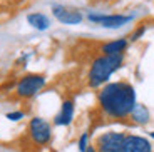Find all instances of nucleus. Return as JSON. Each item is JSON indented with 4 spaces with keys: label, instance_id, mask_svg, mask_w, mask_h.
<instances>
[{
    "label": "nucleus",
    "instance_id": "nucleus-1",
    "mask_svg": "<svg viewBox=\"0 0 154 152\" xmlns=\"http://www.w3.org/2000/svg\"><path fill=\"white\" fill-rule=\"evenodd\" d=\"M99 107L111 119H127L136 107L134 87L127 82H112L100 89Z\"/></svg>",
    "mask_w": 154,
    "mask_h": 152
},
{
    "label": "nucleus",
    "instance_id": "nucleus-2",
    "mask_svg": "<svg viewBox=\"0 0 154 152\" xmlns=\"http://www.w3.org/2000/svg\"><path fill=\"white\" fill-rule=\"evenodd\" d=\"M122 60H124V53L102 55V57L96 59L91 65V70H89V77H87L89 85L91 87H99V85L106 84L109 77L122 65Z\"/></svg>",
    "mask_w": 154,
    "mask_h": 152
},
{
    "label": "nucleus",
    "instance_id": "nucleus-3",
    "mask_svg": "<svg viewBox=\"0 0 154 152\" xmlns=\"http://www.w3.org/2000/svg\"><path fill=\"white\" fill-rule=\"evenodd\" d=\"M45 85V77L40 74H29L23 75L15 85V94L20 99H30Z\"/></svg>",
    "mask_w": 154,
    "mask_h": 152
},
{
    "label": "nucleus",
    "instance_id": "nucleus-4",
    "mask_svg": "<svg viewBox=\"0 0 154 152\" xmlns=\"http://www.w3.org/2000/svg\"><path fill=\"white\" fill-rule=\"evenodd\" d=\"M29 134L37 145H45L50 142L52 129H50L49 122L44 120L42 117H32L29 122Z\"/></svg>",
    "mask_w": 154,
    "mask_h": 152
},
{
    "label": "nucleus",
    "instance_id": "nucleus-5",
    "mask_svg": "<svg viewBox=\"0 0 154 152\" xmlns=\"http://www.w3.org/2000/svg\"><path fill=\"white\" fill-rule=\"evenodd\" d=\"M126 134L124 132H104L96 141L97 152H122V142Z\"/></svg>",
    "mask_w": 154,
    "mask_h": 152
},
{
    "label": "nucleus",
    "instance_id": "nucleus-6",
    "mask_svg": "<svg viewBox=\"0 0 154 152\" xmlns=\"http://www.w3.org/2000/svg\"><path fill=\"white\" fill-rule=\"evenodd\" d=\"M122 152H152V145L147 139L134 134H126L122 142Z\"/></svg>",
    "mask_w": 154,
    "mask_h": 152
},
{
    "label": "nucleus",
    "instance_id": "nucleus-7",
    "mask_svg": "<svg viewBox=\"0 0 154 152\" xmlns=\"http://www.w3.org/2000/svg\"><path fill=\"white\" fill-rule=\"evenodd\" d=\"M52 14L55 15V19L62 23H69V25H74V23H81L82 22V14L75 8L66 7V5H54L52 7Z\"/></svg>",
    "mask_w": 154,
    "mask_h": 152
},
{
    "label": "nucleus",
    "instance_id": "nucleus-8",
    "mask_svg": "<svg viewBox=\"0 0 154 152\" xmlns=\"http://www.w3.org/2000/svg\"><path fill=\"white\" fill-rule=\"evenodd\" d=\"M89 20L94 23L106 27V29H119V27L126 25L131 17L127 15H96V14H89Z\"/></svg>",
    "mask_w": 154,
    "mask_h": 152
},
{
    "label": "nucleus",
    "instance_id": "nucleus-9",
    "mask_svg": "<svg viewBox=\"0 0 154 152\" xmlns=\"http://www.w3.org/2000/svg\"><path fill=\"white\" fill-rule=\"evenodd\" d=\"M74 117V102L72 100H64L60 107V112L55 115L54 124L55 126H69Z\"/></svg>",
    "mask_w": 154,
    "mask_h": 152
},
{
    "label": "nucleus",
    "instance_id": "nucleus-10",
    "mask_svg": "<svg viewBox=\"0 0 154 152\" xmlns=\"http://www.w3.org/2000/svg\"><path fill=\"white\" fill-rule=\"evenodd\" d=\"M127 47V38H117V40H111V42L104 44L100 47V52L104 55H119V53H124Z\"/></svg>",
    "mask_w": 154,
    "mask_h": 152
},
{
    "label": "nucleus",
    "instance_id": "nucleus-11",
    "mask_svg": "<svg viewBox=\"0 0 154 152\" xmlns=\"http://www.w3.org/2000/svg\"><path fill=\"white\" fill-rule=\"evenodd\" d=\"M129 117L132 119V122L139 124V126H146L147 122L151 120V114H149V109L143 104H136V107L132 109L131 115Z\"/></svg>",
    "mask_w": 154,
    "mask_h": 152
},
{
    "label": "nucleus",
    "instance_id": "nucleus-12",
    "mask_svg": "<svg viewBox=\"0 0 154 152\" xmlns=\"http://www.w3.org/2000/svg\"><path fill=\"white\" fill-rule=\"evenodd\" d=\"M27 22L30 23L34 29H37V30H47V29H49V25H50L47 15H44V14H40V12L29 14V15H27Z\"/></svg>",
    "mask_w": 154,
    "mask_h": 152
},
{
    "label": "nucleus",
    "instance_id": "nucleus-13",
    "mask_svg": "<svg viewBox=\"0 0 154 152\" xmlns=\"http://www.w3.org/2000/svg\"><path fill=\"white\" fill-rule=\"evenodd\" d=\"M87 147H89V134H82L81 139H79V150L85 152Z\"/></svg>",
    "mask_w": 154,
    "mask_h": 152
},
{
    "label": "nucleus",
    "instance_id": "nucleus-14",
    "mask_svg": "<svg viewBox=\"0 0 154 152\" xmlns=\"http://www.w3.org/2000/svg\"><path fill=\"white\" fill-rule=\"evenodd\" d=\"M144 30H146V25H141V27H137V29H136V30L131 34V40H132V42H134V40H137V38L141 37L143 34H144Z\"/></svg>",
    "mask_w": 154,
    "mask_h": 152
},
{
    "label": "nucleus",
    "instance_id": "nucleus-15",
    "mask_svg": "<svg viewBox=\"0 0 154 152\" xmlns=\"http://www.w3.org/2000/svg\"><path fill=\"white\" fill-rule=\"evenodd\" d=\"M22 117H23V112H20V110L8 112V114H7V119H8V120H20Z\"/></svg>",
    "mask_w": 154,
    "mask_h": 152
},
{
    "label": "nucleus",
    "instance_id": "nucleus-16",
    "mask_svg": "<svg viewBox=\"0 0 154 152\" xmlns=\"http://www.w3.org/2000/svg\"><path fill=\"white\" fill-rule=\"evenodd\" d=\"M85 152H97V150H96V147H94V145H89V147L85 149Z\"/></svg>",
    "mask_w": 154,
    "mask_h": 152
},
{
    "label": "nucleus",
    "instance_id": "nucleus-17",
    "mask_svg": "<svg viewBox=\"0 0 154 152\" xmlns=\"http://www.w3.org/2000/svg\"><path fill=\"white\" fill-rule=\"evenodd\" d=\"M151 137H152V139H154V132H151Z\"/></svg>",
    "mask_w": 154,
    "mask_h": 152
}]
</instances>
